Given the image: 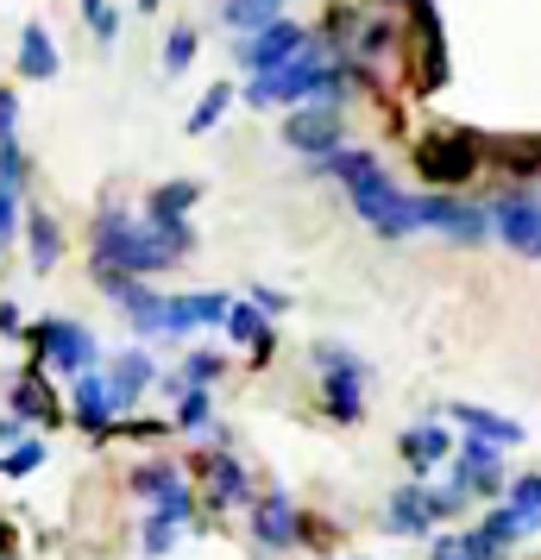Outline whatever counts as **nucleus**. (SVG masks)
<instances>
[{"label": "nucleus", "mask_w": 541, "mask_h": 560, "mask_svg": "<svg viewBox=\"0 0 541 560\" xmlns=\"http://www.w3.org/2000/svg\"><path fill=\"white\" fill-rule=\"evenodd\" d=\"M454 422H466L472 434H485V441H497V447H516V441H522V422L497 416V409H479V404H454Z\"/></svg>", "instance_id": "21"}, {"label": "nucleus", "mask_w": 541, "mask_h": 560, "mask_svg": "<svg viewBox=\"0 0 541 560\" xmlns=\"http://www.w3.org/2000/svg\"><path fill=\"white\" fill-rule=\"evenodd\" d=\"M221 372H227V359L221 353H189L183 359V378H170V390H183V384H214Z\"/></svg>", "instance_id": "33"}, {"label": "nucleus", "mask_w": 541, "mask_h": 560, "mask_svg": "<svg viewBox=\"0 0 541 560\" xmlns=\"http://www.w3.org/2000/svg\"><path fill=\"white\" fill-rule=\"evenodd\" d=\"M20 328H26V322H20V308L0 303V334H20Z\"/></svg>", "instance_id": "42"}, {"label": "nucleus", "mask_w": 541, "mask_h": 560, "mask_svg": "<svg viewBox=\"0 0 541 560\" xmlns=\"http://www.w3.org/2000/svg\"><path fill=\"white\" fill-rule=\"evenodd\" d=\"M428 560H466V535H440L435 548H428Z\"/></svg>", "instance_id": "39"}, {"label": "nucleus", "mask_w": 541, "mask_h": 560, "mask_svg": "<svg viewBox=\"0 0 541 560\" xmlns=\"http://www.w3.org/2000/svg\"><path fill=\"white\" fill-rule=\"evenodd\" d=\"M491 233L510 246L516 258H541V189H497L491 196Z\"/></svg>", "instance_id": "4"}, {"label": "nucleus", "mask_w": 541, "mask_h": 560, "mask_svg": "<svg viewBox=\"0 0 541 560\" xmlns=\"http://www.w3.org/2000/svg\"><path fill=\"white\" fill-rule=\"evenodd\" d=\"M340 139H346V127H340V107L334 102H303V107H290V120H284V145L290 152H303V158H321L340 152Z\"/></svg>", "instance_id": "9"}, {"label": "nucleus", "mask_w": 541, "mask_h": 560, "mask_svg": "<svg viewBox=\"0 0 541 560\" xmlns=\"http://www.w3.org/2000/svg\"><path fill=\"white\" fill-rule=\"evenodd\" d=\"M202 472H208V504H214V510L252 504V479H246V466H239L233 454H208Z\"/></svg>", "instance_id": "17"}, {"label": "nucleus", "mask_w": 541, "mask_h": 560, "mask_svg": "<svg viewBox=\"0 0 541 560\" xmlns=\"http://www.w3.org/2000/svg\"><path fill=\"white\" fill-rule=\"evenodd\" d=\"M346 95V70L321 45H303L284 70H264V77L246 82V102L252 107H303V102H334Z\"/></svg>", "instance_id": "3"}, {"label": "nucleus", "mask_w": 541, "mask_h": 560, "mask_svg": "<svg viewBox=\"0 0 541 560\" xmlns=\"http://www.w3.org/2000/svg\"><path fill=\"white\" fill-rule=\"evenodd\" d=\"M252 535H258V548H296L303 541V516H296V504H290L284 491H264L252 504Z\"/></svg>", "instance_id": "11"}, {"label": "nucleus", "mask_w": 541, "mask_h": 560, "mask_svg": "<svg viewBox=\"0 0 541 560\" xmlns=\"http://www.w3.org/2000/svg\"><path fill=\"white\" fill-rule=\"evenodd\" d=\"M132 491H139V498H152V504H164V498H177V491H183V472L170 466V459H145V466L132 472Z\"/></svg>", "instance_id": "23"}, {"label": "nucleus", "mask_w": 541, "mask_h": 560, "mask_svg": "<svg viewBox=\"0 0 541 560\" xmlns=\"http://www.w3.org/2000/svg\"><path fill=\"white\" fill-rule=\"evenodd\" d=\"M189 253H196V228L189 221H152V214H127V208H102L95 214V271L152 278V271H170Z\"/></svg>", "instance_id": "1"}, {"label": "nucleus", "mask_w": 541, "mask_h": 560, "mask_svg": "<svg viewBox=\"0 0 541 560\" xmlns=\"http://www.w3.org/2000/svg\"><path fill=\"white\" fill-rule=\"evenodd\" d=\"M447 479H460L472 498H491V504H497V498L510 491V479H504V447L485 441V434H472V441L460 447V466H454Z\"/></svg>", "instance_id": "10"}, {"label": "nucleus", "mask_w": 541, "mask_h": 560, "mask_svg": "<svg viewBox=\"0 0 541 560\" xmlns=\"http://www.w3.org/2000/svg\"><path fill=\"white\" fill-rule=\"evenodd\" d=\"M152 378H157V365H152V353L145 347H132V353H114V365H107V390H114V404H120V416H127L145 390H152Z\"/></svg>", "instance_id": "15"}, {"label": "nucleus", "mask_w": 541, "mask_h": 560, "mask_svg": "<svg viewBox=\"0 0 541 560\" xmlns=\"http://www.w3.org/2000/svg\"><path fill=\"white\" fill-rule=\"evenodd\" d=\"M252 303L264 308V315H284V308H290V296H284V290H264V283H258V290H252Z\"/></svg>", "instance_id": "40"}, {"label": "nucleus", "mask_w": 541, "mask_h": 560, "mask_svg": "<svg viewBox=\"0 0 541 560\" xmlns=\"http://www.w3.org/2000/svg\"><path fill=\"white\" fill-rule=\"evenodd\" d=\"M227 334L239 340V347H252V359H271V322H264L258 303H233L227 308Z\"/></svg>", "instance_id": "19"}, {"label": "nucleus", "mask_w": 541, "mask_h": 560, "mask_svg": "<svg viewBox=\"0 0 541 560\" xmlns=\"http://www.w3.org/2000/svg\"><path fill=\"white\" fill-rule=\"evenodd\" d=\"M278 7H284V0H221V26L258 32V26H271V20H284Z\"/></svg>", "instance_id": "24"}, {"label": "nucleus", "mask_w": 541, "mask_h": 560, "mask_svg": "<svg viewBox=\"0 0 541 560\" xmlns=\"http://www.w3.org/2000/svg\"><path fill=\"white\" fill-rule=\"evenodd\" d=\"M233 296L221 290H196V296H170L164 303V334H196V328H227Z\"/></svg>", "instance_id": "12"}, {"label": "nucleus", "mask_w": 541, "mask_h": 560, "mask_svg": "<svg viewBox=\"0 0 541 560\" xmlns=\"http://www.w3.org/2000/svg\"><path fill=\"white\" fill-rule=\"evenodd\" d=\"M70 409H77V422H82L89 434H107V429H114V416H120V404H114V390H107V372H77Z\"/></svg>", "instance_id": "14"}, {"label": "nucleus", "mask_w": 541, "mask_h": 560, "mask_svg": "<svg viewBox=\"0 0 541 560\" xmlns=\"http://www.w3.org/2000/svg\"><path fill=\"white\" fill-rule=\"evenodd\" d=\"M428 523H440L435 516V491L415 479V485H397L385 504V529L390 535H428Z\"/></svg>", "instance_id": "13"}, {"label": "nucleus", "mask_w": 541, "mask_h": 560, "mask_svg": "<svg viewBox=\"0 0 541 560\" xmlns=\"http://www.w3.org/2000/svg\"><path fill=\"white\" fill-rule=\"evenodd\" d=\"M303 45H309V32L296 26V20H271V26H258V32H239L233 57H239L246 77H264V70H284Z\"/></svg>", "instance_id": "8"}, {"label": "nucleus", "mask_w": 541, "mask_h": 560, "mask_svg": "<svg viewBox=\"0 0 541 560\" xmlns=\"http://www.w3.org/2000/svg\"><path fill=\"white\" fill-rule=\"evenodd\" d=\"M466 560H510V548L485 529H466Z\"/></svg>", "instance_id": "37"}, {"label": "nucleus", "mask_w": 541, "mask_h": 560, "mask_svg": "<svg viewBox=\"0 0 541 560\" xmlns=\"http://www.w3.org/2000/svg\"><path fill=\"white\" fill-rule=\"evenodd\" d=\"M321 365V404L334 422H360L365 416V359H353L346 347H315Z\"/></svg>", "instance_id": "5"}, {"label": "nucleus", "mask_w": 541, "mask_h": 560, "mask_svg": "<svg viewBox=\"0 0 541 560\" xmlns=\"http://www.w3.org/2000/svg\"><path fill=\"white\" fill-rule=\"evenodd\" d=\"M57 63H63V57H57L51 32L32 20V26L20 32V77H26V82H51V77H57Z\"/></svg>", "instance_id": "18"}, {"label": "nucleus", "mask_w": 541, "mask_h": 560, "mask_svg": "<svg viewBox=\"0 0 541 560\" xmlns=\"http://www.w3.org/2000/svg\"><path fill=\"white\" fill-rule=\"evenodd\" d=\"M415 208H422V228L440 233V240H454V246H479V240L491 233V208L466 202V196H447V189L415 196Z\"/></svg>", "instance_id": "7"}, {"label": "nucleus", "mask_w": 541, "mask_h": 560, "mask_svg": "<svg viewBox=\"0 0 541 560\" xmlns=\"http://www.w3.org/2000/svg\"><path fill=\"white\" fill-rule=\"evenodd\" d=\"M233 102H239V95H233L227 82H214V89H208L202 102H196V114H189V132H208V127H214V120H221V114H227Z\"/></svg>", "instance_id": "31"}, {"label": "nucleus", "mask_w": 541, "mask_h": 560, "mask_svg": "<svg viewBox=\"0 0 541 560\" xmlns=\"http://www.w3.org/2000/svg\"><path fill=\"white\" fill-rule=\"evenodd\" d=\"M0 183L26 189V152H20V139H0Z\"/></svg>", "instance_id": "36"}, {"label": "nucleus", "mask_w": 541, "mask_h": 560, "mask_svg": "<svg viewBox=\"0 0 541 560\" xmlns=\"http://www.w3.org/2000/svg\"><path fill=\"white\" fill-rule=\"evenodd\" d=\"M196 196H202V183H157L152 202H145V214L152 221H189V208H196Z\"/></svg>", "instance_id": "22"}, {"label": "nucleus", "mask_w": 541, "mask_h": 560, "mask_svg": "<svg viewBox=\"0 0 541 560\" xmlns=\"http://www.w3.org/2000/svg\"><path fill=\"white\" fill-rule=\"evenodd\" d=\"M82 20L95 32V45H114V38H120V13H114L107 0H82Z\"/></svg>", "instance_id": "34"}, {"label": "nucleus", "mask_w": 541, "mask_h": 560, "mask_svg": "<svg viewBox=\"0 0 541 560\" xmlns=\"http://www.w3.org/2000/svg\"><path fill=\"white\" fill-rule=\"evenodd\" d=\"M38 466H45V441H13V447L0 454V472H7V479H26Z\"/></svg>", "instance_id": "32"}, {"label": "nucleus", "mask_w": 541, "mask_h": 560, "mask_svg": "<svg viewBox=\"0 0 541 560\" xmlns=\"http://www.w3.org/2000/svg\"><path fill=\"white\" fill-rule=\"evenodd\" d=\"M13 409H20L26 422H51V416H57L51 390H45L38 378H20V384H13Z\"/></svg>", "instance_id": "29"}, {"label": "nucleus", "mask_w": 541, "mask_h": 560, "mask_svg": "<svg viewBox=\"0 0 541 560\" xmlns=\"http://www.w3.org/2000/svg\"><path fill=\"white\" fill-rule=\"evenodd\" d=\"M20 221H26V214H20V189H13V183H0V253L13 246Z\"/></svg>", "instance_id": "35"}, {"label": "nucleus", "mask_w": 541, "mask_h": 560, "mask_svg": "<svg viewBox=\"0 0 541 560\" xmlns=\"http://www.w3.org/2000/svg\"><path fill=\"white\" fill-rule=\"evenodd\" d=\"M397 454L410 459V472H415V479H428V472H435L440 459L454 454V434L440 429V422H415V429H403Z\"/></svg>", "instance_id": "16"}, {"label": "nucleus", "mask_w": 541, "mask_h": 560, "mask_svg": "<svg viewBox=\"0 0 541 560\" xmlns=\"http://www.w3.org/2000/svg\"><path fill=\"white\" fill-rule=\"evenodd\" d=\"M504 504L522 516V529L536 535V529H541V472H516L510 491H504Z\"/></svg>", "instance_id": "26"}, {"label": "nucleus", "mask_w": 541, "mask_h": 560, "mask_svg": "<svg viewBox=\"0 0 541 560\" xmlns=\"http://www.w3.org/2000/svg\"><path fill=\"white\" fill-rule=\"evenodd\" d=\"M13 441H26V416H20V409L0 416V447H13Z\"/></svg>", "instance_id": "41"}, {"label": "nucleus", "mask_w": 541, "mask_h": 560, "mask_svg": "<svg viewBox=\"0 0 541 560\" xmlns=\"http://www.w3.org/2000/svg\"><path fill=\"white\" fill-rule=\"evenodd\" d=\"M0 139H20V102L0 89Z\"/></svg>", "instance_id": "38"}, {"label": "nucleus", "mask_w": 541, "mask_h": 560, "mask_svg": "<svg viewBox=\"0 0 541 560\" xmlns=\"http://www.w3.org/2000/svg\"><path fill=\"white\" fill-rule=\"evenodd\" d=\"M177 516H164V510H152V516H145V535H139V548H145V555H170V548H177Z\"/></svg>", "instance_id": "30"}, {"label": "nucleus", "mask_w": 541, "mask_h": 560, "mask_svg": "<svg viewBox=\"0 0 541 560\" xmlns=\"http://www.w3.org/2000/svg\"><path fill=\"white\" fill-rule=\"evenodd\" d=\"M196 51H202V32L196 26H170V38H164V77H183V70L196 63Z\"/></svg>", "instance_id": "28"}, {"label": "nucleus", "mask_w": 541, "mask_h": 560, "mask_svg": "<svg viewBox=\"0 0 541 560\" xmlns=\"http://www.w3.org/2000/svg\"><path fill=\"white\" fill-rule=\"evenodd\" d=\"M26 246H32V271H51L57 258H63V228H57L45 208L26 214Z\"/></svg>", "instance_id": "20"}, {"label": "nucleus", "mask_w": 541, "mask_h": 560, "mask_svg": "<svg viewBox=\"0 0 541 560\" xmlns=\"http://www.w3.org/2000/svg\"><path fill=\"white\" fill-rule=\"evenodd\" d=\"M422 164H428V177H440V183H447V177H466V171H472V152H466L460 139H447V145L435 139V145L422 152Z\"/></svg>", "instance_id": "27"}, {"label": "nucleus", "mask_w": 541, "mask_h": 560, "mask_svg": "<svg viewBox=\"0 0 541 560\" xmlns=\"http://www.w3.org/2000/svg\"><path fill=\"white\" fill-rule=\"evenodd\" d=\"M315 171H321V177H334L340 189H346V202L360 208V221L372 233H385V240H410V233H422V208H415V196H403V189L390 183V171L372 152L340 145V152H328Z\"/></svg>", "instance_id": "2"}, {"label": "nucleus", "mask_w": 541, "mask_h": 560, "mask_svg": "<svg viewBox=\"0 0 541 560\" xmlns=\"http://www.w3.org/2000/svg\"><path fill=\"white\" fill-rule=\"evenodd\" d=\"M32 347H38V365H51V372H95V359H102V347H95V334L82 328V322H63V315H51V322H38L32 328Z\"/></svg>", "instance_id": "6"}, {"label": "nucleus", "mask_w": 541, "mask_h": 560, "mask_svg": "<svg viewBox=\"0 0 541 560\" xmlns=\"http://www.w3.org/2000/svg\"><path fill=\"white\" fill-rule=\"evenodd\" d=\"M177 429H183V434H208V429H214L208 384H183V390H177Z\"/></svg>", "instance_id": "25"}]
</instances>
